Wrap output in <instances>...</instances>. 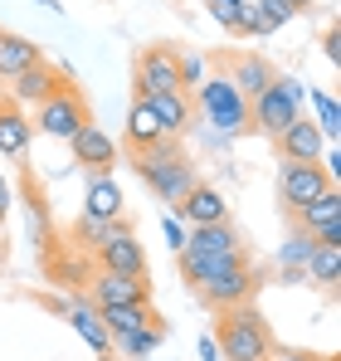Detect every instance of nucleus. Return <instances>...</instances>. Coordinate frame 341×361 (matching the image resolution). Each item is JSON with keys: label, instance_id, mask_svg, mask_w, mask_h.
<instances>
[{"label": "nucleus", "instance_id": "1", "mask_svg": "<svg viewBox=\"0 0 341 361\" xmlns=\"http://www.w3.org/2000/svg\"><path fill=\"white\" fill-rule=\"evenodd\" d=\"M215 317H220V322H215V352H220V361H268L273 357L278 337H273L268 317H264L254 302L225 307V312H215Z\"/></svg>", "mask_w": 341, "mask_h": 361}, {"label": "nucleus", "instance_id": "2", "mask_svg": "<svg viewBox=\"0 0 341 361\" xmlns=\"http://www.w3.org/2000/svg\"><path fill=\"white\" fill-rule=\"evenodd\" d=\"M132 171L147 180L166 205H175L190 185H195V161L185 157V147H180V137H161V142H151L147 152H132Z\"/></svg>", "mask_w": 341, "mask_h": 361}, {"label": "nucleus", "instance_id": "3", "mask_svg": "<svg viewBox=\"0 0 341 361\" xmlns=\"http://www.w3.org/2000/svg\"><path fill=\"white\" fill-rule=\"evenodd\" d=\"M302 98H307V88L297 83V78H273L259 98H249V127L254 132H264V137H278L287 122L302 118Z\"/></svg>", "mask_w": 341, "mask_h": 361}, {"label": "nucleus", "instance_id": "4", "mask_svg": "<svg viewBox=\"0 0 341 361\" xmlns=\"http://www.w3.org/2000/svg\"><path fill=\"white\" fill-rule=\"evenodd\" d=\"M195 108L205 113V118L215 122L220 132H244L249 127V98L229 83L225 73H210L205 83H200V93H195Z\"/></svg>", "mask_w": 341, "mask_h": 361}, {"label": "nucleus", "instance_id": "5", "mask_svg": "<svg viewBox=\"0 0 341 361\" xmlns=\"http://www.w3.org/2000/svg\"><path fill=\"white\" fill-rule=\"evenodd\" d=\"M88 103H83V93L73 88V83H63L54 98H44L39 108H35V127L44 132V137H58V142H73L78 137V127H88Z\"/></svg>", "mask_w": 341, "mask_h": 361}, {"label": "nucleus", "instance_id": "6", "mask_svg": "<svg viewBox=\"0 0 341 361\" xmlns=\"http://www.w3.org/2000/svg\"><path fill=\"white\" fill-rule=\"evenodd\" d=\"M132 88L137 98H156V93H185L180 88V54L170 44H151L137 54V68H132Z\"/></svg>", "mask_w": 341, "mask_h": 361}, {"label": "nucleus", "instance_id": "7", "mask_svg": "<svg viewBox=\"0 0 341 361\" xmlns=\"http://www.w3.org/2000/svg\"><path fill=\"white\" fill-rule=\"evenodd\" d=\"M259 283H264V274L254 264H244V269H229V274H215V279L195 283V298L210 312H225V307H239V302H254Z\"/></svg>", "mask_w": 341, "mask_h": 361}, {"label": "nucleus", "instance_id": "8", "mask_svg": "<svg viewBox=\"0 0 341 361\" xmlns=\"http://www.w3.org/2000/svg\"><path fill=\"white\" fill-rule=\"evenodd\" d=\"M337 180L327 176L317 161H283L278 166V200H283L287 215H297L302 205H312L322 190H332Z\"/></svg>", "mask_w": 341, "mask_h": 361}, {"label": "nucleus", "instance_id": "9", "mask_svg": "<svg viewBox=\"0 0 341 361\" xmlns=\"http://www.w3.org/2000/svg\"><path fill=\"white\" fill-rule=\"evenodd\" d=\"M170 215H175V220H185L190 230H195V225H225V220H229V200L220 195V185L195 180V185L170 205Z\"/></svg>", "mask_w": 341, "mask_h": 361}, {"label": "nucleus", "instance_id": "10", "mask_svg": "<svg viewBox=\"0 0 341 361\" xmlns=\"http://www.w3.org/2000/svg\"><path fill=\"white\" fill-rule=\"evenodd\" d=\"M292 225L302 230V235H312L317 244H341V190H322L312 205H302L297 215H292Z\"/></svg>", "mask_w": 341, "mask_h": 361}, {"label": "nucleus", "instance_id": "11", "mask_svg": "<svg viewBox=\"0 0 341 361\" xmlns=\"http://www.w3.org/2000/svg\"><path fill=\"white\" fill-rule=\"evenodd\" d=\"M68 78H63V68H54L49 59H39L35 68H25V73H15L10 78V103H20V108H39L44 98H54L58 88H63Z\"/></svg>", "mask_w": 341, "mask_h": 361}, {"label": "nucleus", "instance_id": "12", "mask_svg": "<svg viewBox=\"0 0 341 361\" xmlns=\"http://www.w3.org/2000/svg\"><path fill=\"white\" fill-rule=\"evenodd\" d=\"M73 147V161L78 166H88L93 176H113V166H117V142L98 127V122H88V127H78V137L68 142Z\"/></svg>", "mask_w": 341, "mask_h": 361}, {"label": "nucleus", "instance_id": "13", "mask_svg": "<svg viewBox=\"0 0 341 361\" xmlns=\"http://www.w3.org/2000/svg\"><path fill=\"white\" fill-rule=\"evenodd\" d=\"M273 147H278V161H322L327 137L317 132V122L297 118V122H287L283 132L273 137Z\"/></svg>", "mask_w": 341, "mask_h": 361}, {"label": "nucleus", "instance_id": "14", "mask_svg": "<svg viewBox=\"0 0 341 361\" xmlns=\"http://www.w3.org/2000/svg\"><path fill=\"white\" fill-rule=\"evenodd\" d=\"M147 298H151V283H147V279H127V274H108V269H98L93 283H88V302H93V307L147 302Z\"/></svg>", "mask_w": 341, "mask_h": 361}, {"label": "nucleus", "instance_id": "15", "mask_svg": "<svg viewBox=\"0 0 341 361\" xmlns=\"http://www.w3.org/2000/svg\"><path fill=\"white\" fill-rule=\"evenodd\" d=\"M93 259H98V269H108V274H127V279H147V254H142V244H137V235H117V240L98 244V249H93Z\"/></svg>", "mask_w": 341, "mask_h": 361}, {"label": "nucleus", "instance_id": "16", "mask_svg": "<svg viewBox=\"0 0 341 361\" xmlns=\"http://www.w3.org/2000/svg\"><path fill=\"white\" fill-rule=\"evenodd\" d=\"M175 264H180V279L195 288V283H205L215 274H229V269H244L254 259H249V249H239V254H175Z\"/></svg>", "mask_w": 341, "mask_h": 361}, {"label": "nucleus", "instance_id": "17", "mask_svg": "<svg viewBox=\"0 0 341 361\" xmlns=\"http://www.w3.org/2000/svg\"><path fill=\"white\" fill-rule=\"evenodd\" d=\"M63 317L73 322V332L98 352V357H113V337H108V327H103V317H98V307L88 298H73L68 307H63Z\"/></svg>", "mask_w": 341, "mask_h": 361}, {"label": "nucleus", "instance_id": "18", "mask_svg": "<svg viewBox=\"0 0 341 361\" xmlns=\"http://www.w3.org/2000/svg\"><path fill=\"white\" fill-rule=\"evenodd\" d=\"M239 249H244V240H239V230L225 220V225H195L175 254H239Z\"/></svg>", "mask_w": 341, "mask_h": 361}, {"label": "nucleus", "instance_id": "19", "mask_svg": "<svg viewBox=\"0 0 341 361\" xmlns=\"http://www.w3.org/2000/svg\"><path fill=\"white\" fill-rule=\"evenodd\" d=\"M30 137H35V122L25 118V108L0 98V157H25Z\"/></svg>", "mask_w": 341, "mask_h": 361}, {"label": "nucleus", "instance_id": "20", "mask_svg": "<svg viewBox=\"0 0 341 361\" xmlns=\"http://www.w3.org/2000/svg\"><path fill=\"white\" fill-rule=\"evenodd\" d=\"M108 337H127V332H142V327H161V317L147 307V302H113V307H98Z\"/></svg>", "mask_w": 341, "mask_h": 361}, {"label": "nucleus", "instance_id": "21", "mask_svg": "<svg viewBox=\"0 0 341 361\" xmlns=\"http://www.w3.org/2000/svg\"><path fill=\"white\" fill-rule=\"evenodd\" d=\"M39 59H44V49H39L35 39H25V35H10V30H0V78H5V83H10L15 73L35 68Z\"/></svg>", "mask_w": 341, "mask_h": 361}, {"label": "nucleus", "instance_id": "22", "mask_svg": "<svg viewBox=\"0 0 341 361\" xmlns=\"http://www.w3.org/2000/svg\"><path fill=\"white\" fill-rule=\"evenodd\" d=\"M147 103H151V113H156V122H161L166 137H185V132H190V118H195L190 93H156V98H147Z\"/></svg>", "mask_w": 341, "mask_h": 361}, {"label": "nucleus", "instance_id": "23", "mask_svg": "<svg viewBox=\"0 0 341 361\" xmlns=\"http://www.w3.org/2000/svg\"><path fill=\"white\" fill-rule=\"evenodd\" d=\"M229 68H234V73H229V83H234L244 98H259V93H264V88L278 78V68H273L268 59H259V54H239Z\"/></svg>", "mask_w": 341, "mask_h": 361}, {"label": "nucleus", "instance_id": "24", "mask_svg": "<svg viewBox=\"0 0 341 361\" xmlns=\"http://www.w3.org/2000/svg\"><path fill=\"white\" fill-rule=\"evenodd\" d=\"M312 249H317V240L302 235V230L292 225V235H287L283 249H278V279H283V283H302V279H307V259H312Z\"/></svg>", "mask_w": 341, "mask_h": 361}, {"label": "nucleus", "instance_id": "25", "mask_svg": "<svg viewBox=\"0 0 341 361\" xmlns=\"http://www.w3.org/2000/svg\"><path fill=\"white\" fill-rule=\"evenodd\" d=\"M166 132H161V122L151 113V103L147 98H132V108H127V152H147L151 142H161Z\"/></svg>", "mask_w": 341, "mask_h": 361}, {"label": "nucleus", "instance_id": "26", "mask_svg": "<svg viewBox=\"0 0 341 361\" xmlns=\"http://www.w3.org/2000/svg\"><path fill=\"white\" fill-rule=\"evenodd\" d=\"M83 215H98V220H122V190H117L113 176H93V180H88Z\"/></svg>", "mask_w": 341, "mask_h": 361}, {"label": "nucleus", "instance_id": "27", "mask_svg": "<svg viewBox=\"0 0 341 361\" xmlns=\"http://www.w3.org/2000/svg\"><path fill=\"white\" fill-rule=\"evenodd\" d=\"M117 235H132V220H98V215H78V225H73V244H83V249H98V244L117 240Z\"/></svg>", "mask_w": 341, "mask_h": 361}, {"label": "nucleus", "instance_id": "28", "mask_svg": "<svg viewBox=\"0 0 341 361\" xmlns=\"http://www.w3.org/2000/svg\"><path fill=\"white\" fill-rule=\"evenodd\" d=\"M307 279L322 283V288H337V279H341V244H317V249H312Z\"/></svg>", "mask_w": 341, "mask_h": 361}, {"label": "nucleus", "instance_id": "29", "mask_svg": "<svg viewBox=\"0 0 341 361\" xmlns=\"http://www.w3.org/2000/svg\"><path fill=\"white\" fill-rule=\"evenodd\" d=\"M307 98L317 103V132L327 137V147H337V137H341V108H337V98H332V93H312V88H307Z\"/></svg>", "mask_w": 341, "mask_h": 361}, {"label": "nucleus", "instance_id": "30", "mask_svg": "<svg viewBox=\"0 0 341 361\" xmlns=\"http://www.w3.org/2000/svg\"><path fill=\"white\" fill-rule=\"evenodd\" d=\"M161 337H166V327H142V332L113 337V352H122V357H147L151 347H161Z\"/></svg>", "mask_w": 341, "mask_h": 361}, {"label": "nucleus", "instance_id": "31", "mask_svg": "<svg viewBox=\"0 0 341 361\" xmlns=\"http://www.w3.org/2000/svg\"><path fill=\"white\" fill-rule=\"evenodd\" d=\"M205 83V59L200 54H180V88L190 93V88H200Z\"/></svg>", "mask_w": 341, "mask_h": 361}, {"label": "nucleus", "instance_id": "32", "mask_svg": "<svg viewBox=\"0 0 341 361\" xmlns=\"http://www.w3.org/2000/svg\"><path fill=\"white\" fill-rule=\"evenodd\" d=\"M239 10H244V0H210V15H215L225 30H239Z\"/></svg>", "mask_w": 341, "mask_h": 361}, {"label": "nucleus", "instance_id": "33", "mask_svg": "<svg viewBox=\"0 0 341 361\" xmlns=\"http://www.w3.org/2000/svg\"><path fill=\"white\" fill-rule=\"evenodd\" d=\"M268 361H322V357H317V352H302V347H273Z\"/></svg>", "mask_w": 341, "mask_h": 361}, {"label": "nucleus", "instance_id": "34", "mask_svg": "<svg viewBox=\"0 0 341 361\" xmlns=\"http://www.w3.org/2000/svg\"><path fill=\"white\" fill-rule=\"evenodd\" d=\"M161 230H166V244H170V249H180V244H185V230H180V220H175V215H166V220H161Z\"/></svg>", "mask_w": 341, "mask_h": 361}, {"label": "nucleus", "instance_id": "35", "mask_svg": "<svg viewBox=\"0 0 341 361\" xmlns=\"http://www.w3.org/2000/svg\"><path fill=\"white\" fill-rule=\"evenodd\" d=\"M200 361H220V352H215V337H205V342H200Z\"/></svg>", "mask_w": 341, "mask_h": 361}, {"label": "nucleus", "instance_id": "36", "mask_svg": "<svg viewBox=\"0 0 341 361\" xmlns=\"http://www.w3.org/2000/svg\"><path fill=\"white\" fill-rule=\"evenodd\" d=\"M278 5H287L292 15H297V10H312V0H278Z\"/></svg>", "mask_w": 341, "mask_h": 361}, {"label": "nucleus", "instance_id": "37", "mask_svg": "<svg viewBox=\"0 0 341 361\" xmlns=\"http://www.w3.org/2000/svg\"><path fill=\"white\" fill-rule=\"evenodd\" d=\"M5 205H10V190H5V180H0V215H5Z\"/></svg>", "mask_w": 341, "mask_h": 361}, {"label": "nucleus", "instance_id": "38", "mask_svg": "<svg viewBox=\"0 0 341 361\" xmlns=\"http://www.w3.org/2000/svg\"><path fill=\"white\" fill-rule=\"evenodd\" d=\"M322 361H337V357H322Z\"/></svg>", "mask_w": 341, "mask_h": 361}, {"label": "nucleus", "instance_id": "39", "mask_svg": "<svg viewBox=\"0 0 341 361\" xmlns=\"http://www.w3.org/2000/svg\"><path fill=\"white\" fill-rule=\"evenodd\" d=\"M103 361H117V357H103Z\"/></svg>", "mask_w": 341, "mask_h": 361}]
</instances>
